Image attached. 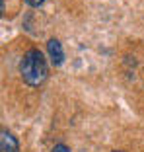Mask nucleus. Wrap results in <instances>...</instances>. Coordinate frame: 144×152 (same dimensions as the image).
<instances>
[{"label": "nucleus", "instance_id": "obj_1", "mask_svg": "<svg viewBox=\"0 0 144 152\" xmlns=\"http://www.w3.org/2000/svg\"><path fill=\"white\" fill-rule=\"evenodd\" d=\"M20 72L25 84L29 86H39L45 82L47 74H49V66L43 57V53L37 49H31L23 55L22 63H20Z\"/></svg>", "mask_w": 144, "mask_h": 152}, {"label": "nucleus", "instance_id": "obj_2", "mask_svg": "<svg viewBox=\"0 0 144 152\" xmlns=\"http://www.w3.org/2000/svg\"><path fill=\"white\" fill-rule=\"evenodd\" d=\"M47 53H49L51 57V63L55 64V66H60V64L64 63V51H63V45H60L59 39H49L47 41Z\"/></svg>", "mask_w": 144, "mask_h": 152}, {"label": "nucleus", "instance_id": "obj_3", "mask_svg": "<svg viewBox=\"0 0 144 152\" xmlns=\"http://www.w3.org/2000/svg\"><path fill=\"white\" fill-rule=\"evenodd\" d=\"M0 148H2V152H18L20 142L12 133H8V131L4 129L0 133Z\"/></svg>", "mask_w": 144, "mask_h": 152}, {"label": "nucleus", "instance_id": "obj_4", "mask_svg": "<svg viewBox=\"0 0 144 152\" xmlns=\"http://www.w3.org/2000/svg\"><path fill=\"white\" fill-rule=\"evenodd\" d=\"M53 152H70V148L64 146V144H57V146L53 148Z\"/></svg>", "mask_w": 144, "mask_h": 152}, {"label": "nucleus", "instance_id": "obj_5", "mask_svg": "<svg viewBox=\"0 0 144 152\" xmlns=\"http://www.w3.org/2000/svg\"><path fill=\"white\" fill-rule=\"evenodd\" d=\"M25 2H27L29 6H39V4H43L45 0H25Z\"/></svg>", "mask_w": 144, "mask_h": 152}]
</instances>
